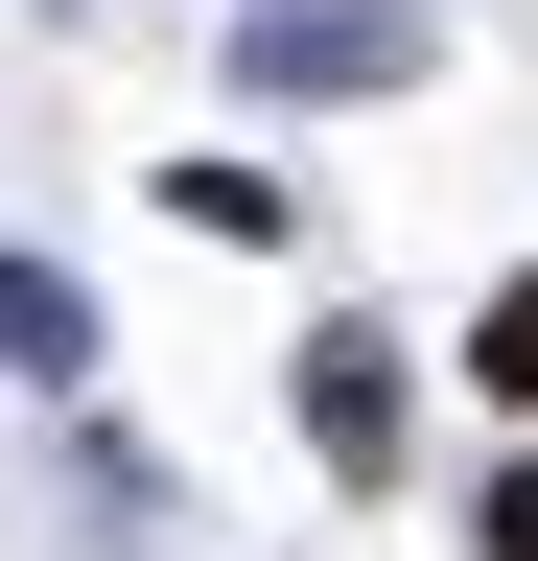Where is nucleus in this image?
Returning <instances> with one entry per match:
<instances>
[{"label":"nucleus","instance_id":"1","mask_svg":"<svg viewBox=\"0 0 538 561\" xmlns=\"http://www.w3.org/2000/svg\"><path fill=\"white\" fill-rule=\"evenodd\" d=\"M468 375H492V398H538V280L492 305V351H468Z\"/></svg>","mask_w":538,"mask_h":561}]
</instances>
